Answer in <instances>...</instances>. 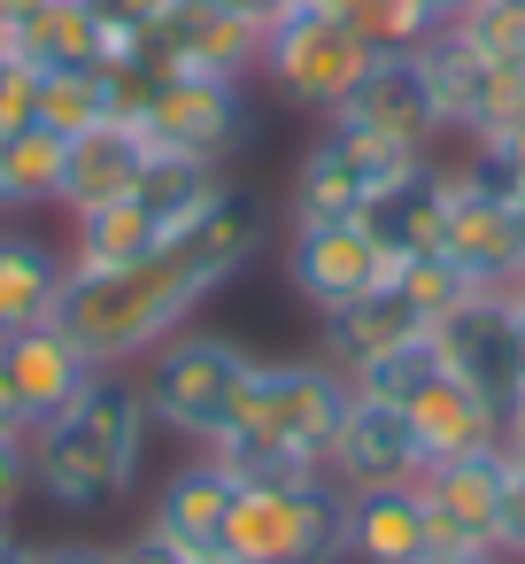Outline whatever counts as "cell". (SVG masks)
<instances>
[{
  "mask_svg": "<svg viewBox=\"0 0 525 564\" xmlns=\"http://www.w3.org/2000/svg\"><path fill=\"white\" fill-rule=\"evenodd\" d=\"M263 240H271L263 194L225 178L217 202H209L163 256H147V263H132V271H86V263H70V271H63V294H55V310H47V325H55L94 371H132V364L155 356L171 333H186V317H194L209 294H225V286L248 271V256H263Z\"/></svg>",
  "mask_w": 525,
  "mask_h": 564,
  "instance_id": "1",
  "label": "cell"
},
{
  "mask_svg": "<svg viewBox=\"0 0 525 564\" xmlns=\"http://www.w3.org/2000/svg\"><path fill=\"white\" fill-rule=\"evenodd\" d=\"M147 433H155V417L140 402V379L132 371H94L86 394L32 433V495H47L70 518L109 510L117 495H132Z\"/></svg>",
  "mask_w": 525,
  "mask_h": 564,
  "instance_id": "2",
  "label": "cell"
},
{
  "mask_svg": "<svg viewBox=\"0 0 525 564\" xmlns=\"http://www.w3.org/2000/svg\"><path fill=\"white\" fill-rule=\"evenodd\" d=\"M248 371H255V356H248L240 340H225V333H194V325L171 333L155 356L132 364L147 417H155L163 433L194 441V448H209L225 425H240V410H248Z\"/></svg>",
  "mask_w": 525,
  "mask_h": 564,
  "instance_id": "3",
  "label": "cell"
},
{
  "mask_svg": "<svg viewBox=\"0 0 525 564\" xmlns=\"http://www.w3.org/2000/svg\"><path fill=\"white\" fill-rule=\"evenodd\" d=\"M433 163V148H409V140H386V132H363V124H340L325 117V132L302 148L294 163V186H286V225L294 217H363L379 194H394L402 178H417Z\"/></svg>",
  "mask_w": 525,
  "mask_h": 564,
  "instance_id": "4",
  "label": "cell"
},
{
  "mask_svg": "<svg viewBox=\"0 0 525 564\" xmlns=\"http://www.w3.org/2000/svg\"><path fill=\"white\" fill-rule=\"evenodd\" d=\"M340 525H348V495L325 471L302 487H240L225 556L232 564H348Z\"/></svg>",
  "mask_w": 525,
  "mask_h": 564,
  "instance_id": "5",
  "label": "cell"
},
{
  "mask_svg": "<svg viewBox=\"0 0 525 564\" xmlns=\"http://www.w3.org/2000/svg\"><path fill=\"white\" fill-rule=\"evenodd\" d=\"M140 132L155 155H178V163H209L225 171L255 117H248V78H201V70H163L147 109H140Z\"/></svg>",
  "mask_w": 525,
  "mask_h": 564,
  "instance_id": "6",
  "label": "cell"
},
{
  "mask_svg": "<svg viewBox=\"0 0 525 564\" xmlns=\"http://www.w3.org/2000/svg\"><path fill=\"white\" fill-rule=\"evenodd\" d=\"M363 63H371V47L356 40V24L340 9H294L263 40V63L255 70L278 86V101H294L309 117H332L348 101V86L363 78Z\"/></svg>",
  "mask_w": 525,
  "mask_h": 564,
  "instance_id": "7",
  "label": "cell"
},
{
  "mask_svg": "<svg viewBox=\"0 0 525 564\" xmlns=\"http://www.w3.org/2000/svg\"><path fill=\"white\" fill-rule=\"evenodd\" d=\"M348 402H356V387H348V371H332L325 356H255V371H248V410H240V417L263 425L271 441H286V448H302V456L325 464V448H332Z\"/></svg>",
  "mask_w": 525,
  "mask_h": 564,
  "instance_id": "8",
  "label": "cell"
},
{
  "mask_svg": "<svg viewBox=\"0 0 525 564\" xmlns=\"http://www.w3.org/2000/svg\"><path fill=\"white\" fill-rule=\"evenodd\" d=\"M394 279V256L371 240L363 217H294L286 225V286L325 317Z\"/></svg>",
  "mask_w": 525,
  "mask_h": 564,
  "instance_id": "9",
  "label": "cell"
},
{
  "mask_svg": "<svg viewBox=\"0 0 525 564\" xmlns=\"http://www.w3.org/2000/svg\"><path fill=\"white\" fill-rule=\"evenodd\" d=\"M433 348H440V371L463 379L494 417L517 410L525 371H517V310H510V294H471V302H456V310L433 325Z\"/></svg>",
  "mask_w": 525,
  "mask_h": 564,
  "instance_id": "10",
  "label": "cell"
},
{
  "mask_svg": "<svg viewBox=\"0 0 525 564\" xmlns=\"http://www.w3.org/2000/svg\"><path fill=\"white\" fill-rule=\"evenodd\" d=\"M417 55H425V78H433V101H440V132L479 140V132L525 117V70H502V63L471 55L456 32L425 40Z\"/></svg>",
  "mask_w": 525,
  "mask_h": 564,
  "instance_id": "11",
  "label": "cell"
},
{
  "mask_svg": "<svg viewBox=\"0 0 525 564\" xmlns=\"http://www.w3.org/2000/svg\"><path fill=\"white\" fill-rule=\"evenodd\" d=\"M417 471H425V448L409 433V410L356 394L340 433H332V448H325V479L340 495H371V487H409Z\"/></svg>",
  "mask_w": 525,
  "mask_h": 564,
  "instance_id": "12",
  "label": "cell"
},
{
  "mask_svg": "<svg viewBox=\"0 0 525 564\" xmlns=\"http://www.w3.org/2000/svg\"><path fill=\"white\" fill-rule=\"evenodd\" d=\"M502 487H510V456H502V448H471V456L425 464V471H417V502H425V518H433V541L494 549Z\"/></svg>",
  "mask_w": 525,
  "mask_h": 564,
  "instance_id": "13",
  "label": "cell"
},
{
  "mask_svg": "<svg viewBox=\"0 0 525 564\" xmlns=\"http://www.w3.org/2000/svg\"><path fill=\"white\" fill-rule=\"evenodd\" d=\"M332 117H340V124H363V132H386V140H409V148L448 140V132H440L433 78H425V55H371L363 78L348 86V101H340Z\"/></svg>",
  "mask_w": 525,
  "mask_h": 564,
  "instance_id": "14",
  "label": "cell"
},
{
  "mask_svg": "<svg viewBox=\"0 0 525 564\" xmlns=\"http://www.w3.org/2000/svg\"><path fill=\"white\" fill-rule=\"evenodd\" d=\"M94 364L55 333V325H24V333H0V387H9V410L24 417V433H40L55 410H70L86 394Z\"/></svg>",
  "mask_w": 525,
  "mask_h": 564,
  "instance_id": "15",
  "label": "cell"
},
{
  "mask_svg": "<svg viewBox=\"0 0 525 564\" xmlns=\"http://www.w3.org/2000/svg\"><path fill=\"white\" fill-rule=\"evenodd\" d=\"M440 256H456V263L471 271V286L510 294L517 271H525V225H517V202L471 194V186L448 171V240H440Z\"/></svg>",
  "mask_w": 525,
  "mask_h": 564,
  "instance_id": "16",
  "label": "cell"
},
{
  "mask_svg": "<svg viewBox=\"0 0 525 564\" xmlns=\"http://www.w3.org/2000/svg\"><path fill=\"white\" fill-rule=\"evenodd\" d=\"M232 479L209 464V456H194V464H178L163 487H155V502H147V533H163L178 556H194V564H217L225 556V533H232Z\"/></svg>",
  "mask_w": 525,
  "mask_h": 564,
  "instance_id": "17",
  "label": "cell"
},
{
  "mask_svg": "<svg viewBox=\"0 0 525 564\" xmlns=\"http://www.w3.org/2000/svg\"><path fill=\"white\" fill-rule=\"evenodd\" d=\"M163 70H201V78H248L263 63V40L248 24H232L217 0H171L163 24L147 32Z\"/></svg>",
  "mask_w": 525,
  "mask_h": 564,
  "instance_id": "18",
  "label": "cell"
},
{
  "mask_svg": "<svg viewBox=\"0 0 525 564\" xmlns=\"http://www.w3.org/2000/svg\"><path fill=\"white\" fill-rule=\"evenodd\" d=\"M147 163H155V148H147L140 124H117V117H109V124H94V132H70L55 209L78 217V209H94V202H109V194H132Z\"/></svg>",
  "mask_w": 525,
  "mask_h": 564,
  "instance_id": "19",
  "label": "cell"
},
{
  "mask_svg": "<svg viewBox=\"0 0 525 564\" xmlns=\"http://www.w3.org/2000/svg\"><path fill=\"white\" fill-rule=\"evenodd\" d=\"M425 549H433V518L417 502V479L348 495V525H340V556L348 564H417Z\"/></svg>",
  "mask_w": 525,
  "mask_h": 564,
  "instance_id": "20",
  "label": "cell"
},
{
  "mask_svg": "<svg viewBox=\"0 0 525 564\" xmlns=\"http://www.w3.org/2000/svg\"><path fill=\"white\" fill-rule=\"evenodd\" d=\"M9 55H24L40 78H55V70H101L109 63V24L86 9V0H32V9L9 24Z\"/></svg>",
  "mask_w": 525,
  "mask_h": 564,
  "instance_id": "21",
  "label": "cell"
},
{
  "mask_svg": "<svg viewBox=\"0 0 525 564\" xmlns=\"http://www.w3.org/2000/svg\"><path fill=\"white\" fill-rule=\"evenodd\" d=\"M163 248H171V232L140 194H109V202L70 217V263H86V271H132Z\"/></svg>",
  "mask_w": 525,
  "mask_h": 564,
  "instance_id": "22",
  "label": "cell"
},
{
  "mask_svg": "<svg viewBox=\"0 0 525 564\" xmlns=\"http://www.w3.org/2000/svg\"><path fill=\"white\" fill-rule=\"evenodd\" d=\"M409 333H433L409 302H402V286L386 279V286H371V294H356V302H340V310H325L317 317V356L332 364V371H356L363 356H379V348H394V340H409Z\"/></svg>",
  "mask_w": 525,
  "mask_h": 564,
  "instance_id": "23",
  "label": "cell"
},
{
  "mask_svg": "<svg viewBox=\"0 0 525 564\" xmlns=\"http://www.w3.org/2000/svg\"><path fill=\"white\" fill-rule=\"evenodd\" d=\"M363 225H371V240L402 263V256H433L440 240H448V163L433 155L417 178H402L394 194H379L371 209H363Z\"/></svg>",
  "mask_w": 525,
  "mask_h": 564,
  "instance_id": "24",
  "label": "cell"
},
{
  "mask_svg": "<svg viewBox=\"0 0 525 564\" xmlns=\"http://www.w3.org/2000/svg\"><path fill=\"white\" fill-rule=\"evenodd\" d=\"M409 433H417V448H425V464H440V456H471V448H502V417L463 387V379H433V387H417V402H409Z\"/></svg>",
  "mask_w": 525,
  "mask_h": 564,
  "instance_id": "25",
  "label": "cell"
},
{
  "mask_svg": "<svg viewBox=\"0 0 525 564\" xmlns=\"http://www.w3.org/2000/svg\"><path fill=\"white\" fill-rule=\"evenodd\" d=\"M63 271H70V248H47L40 232H0V333L47 325Z\"/></svg>",
  "mask_w": 525,
  "mask_h": 564,
  "instance_id": "26",
  "label": "cell"
},
{
  "mask_svg": "<svg viewBox=\"0 0 525 564\" xmlns=\"http://www.w3.org/2000/svg\"><path fill=\"white\" fill-rule=\"evenodd\" d=\"M201 456H209L232 487H302V479H317V471H325L317 456H302V448L271 441V433H263V425H248V417H240V425H225Z\"/></svg>",
  "mask_w": 525,
  "mask_h": 564,
  "instance_id": "27",
  "label": "cell"
},
{
  "mask_svg": "<svg viewBox=\"0 0 525 564\" xmlns=\"http://www.w3.org/2000/svg\"><path fill=\"white\" fill-rule=\"evenodd\" d=\"M433 379H440L433 333H409V340H394V348H379V356H363V364L348 371V387H356L363 402H394V410H409L417 387H433Z\"/></svg>",
  "mask_w": 525,
  "mask_h": 564,
  "instance_id": "28",
  "label": "cell"
},
{
  "mask_svg": "<svg viewBox=\"0 0 525 564\" xmlns=\"http://www.w3.org/2000/svg\"><path fill=\"white\" fill-rule=\"evenodd\" d=\"M340 17L356 24V40L371 55H417L425 40L448 32V17L433 9V0H340Z\"/></svg>",
  "mask_w": 525,
  "mask_h": 564,
  "instance_id": "29",
  "label": "cell"
},
{
  "mask_svg": "<svg viewBox=\"0 0 525 564\" xmlns=\"http://www.w3.org/2000/svg\"><path fill=\"white\" fill-rule=\"evenodd\" d=\"M117 109H109V78L101 70H55V78H40V109H32V124H47V132H94V124H109ZM124 124V117H117Z\"/></svg>",
  "mask_w": 525,
  "mask_h": 564,
  "instance_id": "30",
  "label": "cell"
},
{
  "mask_svg": "<svg viewBox=\"0 0 525 564\" xmlns=\"http://www.w3.org/2000/svg\"><path fill=\"white\" fill-rule=\"evenodd\" d=\"M394 286H402V302H409L425 325H440L456 302L486 294V286H471V271H463L456 256H440V248H433V256H402V263H394Z\"/></svg>",
  "mask_w": 525,
  "mask_h": 564,
  "instance_id": "31",
  "label": "cell"
},
{
  "mask_svg": "<svg viewBox=\"0 0 525 564\" xmlns=\"http://www.w3.org/2000/svg\"><path fill=\"white\" fill-rule=\"evenodd\" d=\"M471 55L502 63V70H525V0H471V9L448 24Z\"/></svg>",
  "mask_w": 525,
  "mask_h": 564,
  "instance_id": "32",
  "label": "cell"
},
{
  "mask_svg": "<svg viewBox=\"0 0 525 564\" xmlns=\"http://www.w3.org/2000/svg\"><path fill=\"white\" fill-rule=\"evenodd\" d=\"M63 155H70L63 132H47V124H24V132H17V194H24V209H55Z\"/></svg>",
  "mask_w": 525,
  "mask_h": 564,
  "instance_id": "33",
  "label": "cell"
},
{
  "mask_svg": "<svg viewBox=\"0 0 525 564\" xmlns=\"http://www.w3.org/2000/svg\"><path fill=\"white\" fill-rule=\"evenodd\" d=\"M32 109H40V70H32L24 55L0 47V132H24Z\"/></svg>",
  "mask_w": 525,
  "mask_h": 564,
  "instance_id": "34",
  "label": "cell"
},
{
  "mask_svg": "<svg viewBox=\"0 0 525 564\" xmlns=\"http://www.w3.org/2000/svg\"><path fill=\"white\" fill-rule=\"evenodd\" d=\"M494 549H502V564H525V464H510L502 518H494Z\"/></svg>",
  "mask_w": 525,
  "mask_h": 564,
  "instance_id": "35",
  "label": "cell"
},
{
  "mask_svg": "<svg viewBox=\"0 0 525 564\" xmlns=\"http://www.w3.org/2000/svg\"><path fill=\"white\" fill-rule=\"evenodd\" d=\"M86 9H94L109 32H124V40H147V32L163 24V9H171V0H86Z\"/></svg>",
  "mask_w": 525,
  "mask_h": 564,
  "instance_id": "36",
  "label": "cell"
},
{
  "mask_svg": "<svg viewBox=\"0 0 525 564\" xmlns=\"http://www.w3.org/2000/svg\"><path fill=\"white\" fill-rule=\"evenodd\" d=\"M32 495V433H0V510Z\"/></svg>",
  "mask_w": 525,
  "mask_h": 564,
  "instance_id": "37",
  "label": "cell"
},
{
  "mask_svg": "<svg viewBox=\"0 0 525 564\" xmlns=\"http://www.w3.org/2000/svg\"><path fill=\"white\" fill-rule=\"evenodd\" d=\"M217 9H225L232 24H248L255 40H271V32H278V24L294 17V0H217Z\"/></svg>",
  "mask_w": 525,
  "mask_h": 564,
  "instance_id": "38",
  "label": "cell"
},
{
  "mask_svg": "<svg viewBox=\"0 0 525 564\" xmlns=\"http://www.w3.org/2000/svg\"><path fill=\"white\" fill-rule=\"evenodd\" d=\"M117 564H194V556H178L163 533H147V525H140V533H124V541H117Z\"/></svg>",
  "mask_w": 525,
  "mask_h": 564,
  "instance_id": "39",
  "label": "cell"
},
{
  "mask_svg": "<svg viewBox=\"0 0 525 564\" xmlns=\"http://www.w3.org/2000/svg\"><path fill=\"white\" fill-rule=\"evenodd\" d=\"M40 564H117V549L109 541H47Z\"/></svg>",
  "mask_w": 525,
  "mask_h": 564,
  "instance_id": "40",
  "label": "cell"
},
{
  "mask_svg": "<svg viewBox=\"0 0 525 564\" xmlns=\"http://www.w3.org/2000/svg\"><path fill=\"white\" fill-rule=\"evenodd\" d=\"M24 194H17V132H0V217H17Z\"/></svg>",
  "mask_w": 525,
  "mask_h": 564,
  "instance_id": "41",
  "label": "cell"
},
{
  "mask_svg": "<svg viewBox=\"0 0 525 564\" xmlns=\"http://www.w3.org/2000/svg\"><path fill=\"white\" fill-rule=\"evenodd\" d=\"M417 564H502V549H456V541H433Z\"/></svg>",
  "mask_w": 525,
  "mask_h": 564,
  "instance_id": "42",
  "label": "cell"
},
{
  "mask_svg": "<svg viewBox=\"0 0 525 564\" xmlns=\"http://www.w3.org/2000/svg\"><path fill=\"white\" fill-rule=\"evenodd\" d=\"M502 456H510V464H525V394H517V410L502 417Z\"/></svg>",
  "mask_w": 525,
  "mask_h": 564,
  "instance_id": "43",
  "label": "cell"
},
{
  "mask_svg": "<svg viewBox=\"0 0 525 564\" xmlns=\"http://www.w3.org/2000/svg\"><path fill=\"white\" fill-rule=\"evenodd\" d=\"M0 564H40V549H32V541H17V533H9V541H0Z\"/></svg>",
  "mask_w": 525,
  "mask_h": 564,
  "instance_id": "44",
  "label": "cell"
},
{
  "mask_svg": "<svg viewBox=\"0 0 525 564\" xmlns=\"http://www.w3.org/2000/svg\"><path fill=\"white\" fill-rule=\"evenodd\" d=\"M510 310H517V371H525V302L510 294Z\"/></svg>",
  "mask_w": 525,
  "mask_h": 564,
  "instance_id": "45",
  "label": "cell"
},
{
  "mask_svg": "<svg viewBox=\"0 0 525 564\" xmlns=\"http://www.w3.org/2000/svg\"><path fill=\"white\" fill-rule=\"evenodd\" d=\"M433 9H440V17H448V24H456V17H463V9H471V0H433Z\"/></svg>",
  "mask_w": 525,
  "mask_h": 564,
  "instance_id": "46",
  "label": "cell"
},
{
  "mask_svg": "<svg viewBox=\"0 0 525 564\" xmlns=\"http://www.w3.org/2000/svg\"><path fill=\"white\" fill-rule=\"evenodd\" d=\"M9 24H17V17H9V0H0V47H9Z\"/></svg>",
  "mask_w": 525,
  "mask_h": 564,
  "instance_id": "47",
  "label": "cell"
},
{
  "mask_svg": "<svg viewBox=\"0 0 525 564\" xmlns=\"http://www.w3.org/2000/svg\"><path fill=\"white\" fill-rule=\"evenodd\" d=\"M294 9H340V0H294Z\"/></svg>",
  "mask_w": 525,
  "mask_h": 564,
  "instance_id": "48",
  "label": "cell"
},
{
  "mask_svg": "<svg viewBox=\"0 0 525 564\" xmlns=\"http://www.w3.org/2000/svg\"><path fill=\"white\" fill-rule=\"evenodd\" d=\"M510 294H517V302H525V271H517V286H510Z\"/></svg>",
  "mask_w": 525,
  "mask_h": 564,
  "instance_id": "49",
  "label": "cell"
},
{
  "mask_svg": "<svg viewBox=\"0 0 525 564\" xmlns=\"http://www.w3.org/2000/svg\"><path fill=\"white\" fill-rule=\"evenodd\" d=\"M0 541H9V510H0Z\"/></svg>",
  "mask_w": 525,
  "mask_h": 564,
  "instance_id": "50",
  "label": "cell"
},
{
  "mask_svg": "<svg viewBox=\"0 0 525 564\" xmlns=\"http://www.w3.org/2000/svg\"><path fill=\"white\" fill-rule=\"evenodd\" d=\"M517 225H525V194H517Z\"/></svg>",
  "mask_w": 525,
  "mask_h": 564,
  "instance_id": "51",
  "label": "cell"
},
{
  "mask_svg": "<svg viewBox=\"0 0 525 564\" xmlns=\"http://www.w3.org/2000/svg\"><path fill=\"white\" fill-rule=\"evenodd\" d=\"M217 564H232V556H217Z\"/></svg>",
  "mask_w": 525,
  "mask_h": 564,
  "instance_id": "52",
  "label": "cell"
}]
</instances>
